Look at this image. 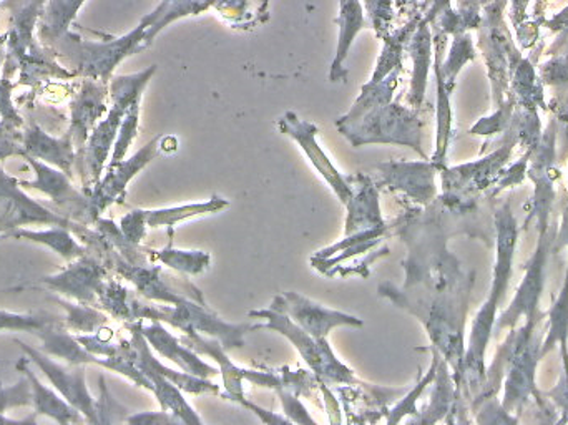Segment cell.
<instances>
[{"label":"cell","mask_w":568,"mask_h":425,"mask_svg":"<svg viewBox=\"0 0 568 425\" xmlns=\"http://www.w3.org/2000/svg\"><path fill=\"white\" fill-rule=\"evenodd\" d=\"M146 45V23L140 22L132 32L119 39H82L79 33L69 30L62 39L49 45V49L73 75L110 82L115 67Z\"/></svg>","instance_id":"6da1fadb"},{"label":"cell","mask_w":568,"mask_h":425,"mask_svg":"<svg viewBox=\"0 0 568 425\" xmlns=\"http://www.w3.org/2000/svg\"><path fill=\"white\" fill-rule=\"evenodd\" d=\"M156 67L143 70L133 75L113 77L109 82L110 99H112V109H110L106 119L100 120L95 129L90 133L89 140L82 150H79V156L82 159V180L85 183L83 192L89 193L90 186H95L102 176L103 166H105L106 156L110 150L115 145L116 135H119L120 125L125 119L126 112L133 103L142 99L143 89L149 80L155 73ZM77 156V159H79Z\"/></svg>","instance_id":"7a4b0ae2"},{"label":"cell","mask_w":568,"mask_h":425,"mask_svg":"<svg viewBox=\"0 0 568 425\" xmlns=\"http://www.w3.org/2000/svg\"><path fill=\"white\" fill-rule=\"evenodd\" d=\"M354 145L371 142L400 143L419 150V125L410 110L393 103L376 107L356 122L337 123Z\"/></svg>","instance_id":"3957f363"},{"label":"cell","mask_w":568,"mask_h":425,"mask_svg":"<svg viewBox=\"0 0 568 425\" xmlns=\"http://www.w3.org/2000/svg\"><path fill=\"white\" fill-rule=\"evenodd\" d=\"M17 344L22 347L27 354V360L36 364L43 376L50 381L53 389L62 394L63 399L75 407L80 414L87 417L89 423H99V413H97V403L93 401L92 394L87 389L85 371L80 364H69V367L57 364L49 354L42 353L40 350H33L29 344L17 340Z\"/></svg>","instance_id":"277c9868"},{"label":"cell","mask_w":568,"mask_h":425,"mask_svg":"<svg viewBox=\"0 0 568 425\" xmlns=\"http://www.w3.org/2000/svg\"><path fill=\"white\" fill-rule=\"evenodd\" d=\"M23 160L32 166L36 179L32 182H19L22 189H33L49 196L57 206L67 213L75 214L77 220L93 223L92 206L89 193L79 192L72 183V176L67 175L49 163L40 162L32 156L23 155Z\"/></svg>","instance_id":"5b68a950"},{"label":"cell","mask_w":568,"mask_h":425,"mask_svg":"<svg viewBox=\"0 0 568 425\" xmlns=\"http://www.w3.org/2000/svg\"><path fill=\"white\" fill-rule=\"evenodd\" d=\"M105 276V266L83 254L70 261L62 273L37 281V286H45L63 296L73 297L79 303L90 304L99 294Z\"/></svg>","instance_id":"8992f818"},{"label":"cell","mask_w":568,"mask_h":425,"mask_svg":"<svg viewBox=\"0 0 568 425\" xmlns=\"http://www.w3.org/2000/svg\"><path fill=\"white\" fill-rule=\"evenodd\" d=\"M50 0H3L0 10L9 17L7 53L3 67H10L36 43L37 26Z\"/></svg>","instance_id":"52a82bcc"},{"label":"cell","mask_w":568,"mask_h":425,"mask_svg":"<svg viewBox=\"0 0 568 425\" xmlns=\"http://www.w3.org/2000/svg\"><path fill=\"white\" fill-rule=\"evenodd\" d=\"M109 95V82L93 79H82L80 82L79 92L70 102V125L67 130L77 149H83L92 130L105 115Z\"/></svg>","instance_id":"ba28073f"},{"label":"cell","mask_w":568,"mask_h":425,"mask_svg":"<svg viewBox=\"0 0 568 425\" xmlns=\"http://www.w3.org/2000/svg\"><path fill=\"white\" fill-rule=\"evenodd\" d=\"M273 311L291 314L300 324L301 330L306 331L314 340H324L333 327L336 326H363L356 317L347 314L336 313V311L326 310L320 304L311 303L304 297L294 293H286L282 297H276L272 306Z\"/></svg>","instance_id":"9c48e42d"},{"label":"cell","mask_w":568,"mask_h":425,"mask_svg":"<svg viewBox=\"0 0 568 425\" xmlns=\"http://www.w3.org/2000/svg\"><path fill=\"white\" fill-rule=\"evenodd\" d=\"M160 140H162V136L153 140L152 143H149L145 149L140 150L135 156L126 160V162L122 160V162L116 163V165L109 166V173H106L105 179L97 183L89 192L93 220H99L100 213L109 209L113 202H116V200L123 195L126 183L156 155Z\"/></svg>","instance_id":"30bf717a"},{"label":"cell","mask_w":568,"mask_h":425,"mask_svg":"<svg viewBox=\"0 0 568 425\" xmlns=\"http://www.w3.org/2000/svg\"><path fill=\"white\" fill-rule=\"evenodd\" d=\"M282 130L300 143L301 149L310 156L311 163L316 166L317 172L326 179L331 189L339 196L341 202L347 205L353 200V190H351V185H347L346 180L337 173V170L331 165L329 160H327L323 150L317 145L316 127L311 125V123L301 122L294 113H287L282 119Z\"/></svg>","instance_id":"8fae6325"},{"label":"cell","mask_w":568,"mask_h":425,"mask_svg":"<svg viewBox=\"0 0 568 425\" xmlns=\"http://www.w3.org/2000/svg\"><path fill=\"white\" fill-rule=\"evenodd\" d=\"M22 145L23 155L49 163L72 176V165L77 162L79 152H77L75 143L69 132L67 135L53 136L36 122H30L23 129Z\"/></svg>","instance_id":"7c38bea8"},{"label":"cell","mask_w":568,"mask_h":425,"mask_svg":"<svg viewBox=\"0 0 568 425\" xmlns=\"http://www.w3.org/2000/svg\"><path fill=\"white\" fill-rule=\"evenodd\" d=\"M17 371L23 374L29 381L30 389H32V404L36 414L52 417L59 424L80 423V413L75 407L70 406L62 394L47 387L39 377L30 370L26 360H20L17 364Z\"/></svg>","instance_id":"4fadbf2b"},{"label":"cell","mask_w":568,"mask_h":425,"mask_svg":"<svg viewBox=\"0 0 568 425\" xmlns=\"http://www.w3.org/2000/svg\"><path fill=\"white\" fill-rule=\"evenodd\" d=\"M337 23H339V42H337L336 57L331 65V82H337L346 75V72H343L344 60L347 59L353 40L366 26L364 7L361 6L359 0H339Z\"/></svg>","instance_id":"5bb4252c"},{"label":"cell","mask_w":568,"mask_h":425,"mask_svg":"<svg viewBox=\"0 0 568 425\" xmlns=\"http://www.w3.org/2000/svg\"><path fill=\"white\" fill-rule=\"evenodd\" d=\"M2 236L19 237V240L42 244V246H47L60 256L65 257L67 261H73L87 254V247L75 240L72 230L67 226H59V224H49L47 230H23V227H20V230L3 233Z\"/></svg>","instance_id":"9a60e30c"},{"label":"cell","mask_w":568,"mask_h":425,"mask_svg":"<svg viewBox=\"0 0 568 425\" xmlns=\"http://www.w3.org/2000/svg\"><path fill=\"white\" fill-rule=\"evenodd\" d=\"M85 2L87 0H50L37 26L40 43L49 47L62 39L75 23L77 13Z\"/></svg>","instance_id":"2e32d148"},{"label":"cell","mask_w":568,"mask_h":425,"mask_svg":"<svg viewBox=\"0 0 568 425\" xmlns=\"http://www.w3.org/2000/svg\"><path fill=\"white\" fill-rule=\"evenodd\" d=\"M387 183L413 195L419 202H426L433 195V170L424 163H389L381 165Z\"/></svg>","instance_id":"e0dca14e"},{"label":"cell","mask_w":568,"mask_h":425,"mask_svg":"<svg viewBox=\"0 0 568 425\" xmlns=\"http://www.w3.org/2000/svg\"><path fill=\"white\" fill-rule=\"evenodd\" d=\"M140 331H142L145 340H149V343H152L153 347L159 350L163 356L175 361V363H179L183 370L189 371L193 376L210 377L213 376V374L219 373V371L212 370V367L206 366V364L200 363L195 356H192V354L186 353L185 350L179 347L175 337L170 336V334L166 333L159 323L152 324V326L149 327H143L142 324H140Z\"/></svg>","instance_id":"ac0fdd59"},{"label":"cell","mask_w":568,"mask_h":425,"mask_svg":"<svg viewBox=\"0 0 568 425\" xmlns=\"http://www.w3.org/2000/svg\"><path fill=\"white\" fill-rule=\"evenodd\" d=\"M212 3H216V0H163L152 13L142 20L146 23V40L152 43L156 33L165 29L173 20L180 19V17L199 16Z\"/></svg>","instance_id":"d6986e66"},{"label":"cell","mask_w":568,"mask_h":425,"mask_svg":"<svg viewBox=\"0 0 568 425\" xmlns=\"http://www.w3.org/2000/svg\"><path fill=\"white\" fill-rule=\"evenodd\" d=\"M57 303L65 310L63 316V327L70 333L90 334L95 333L99 327L105 326V314L97 311L95 307L89 306L85 303H70L67 300L55 297Z\"/></svg>","instance_id":"ffe728a7"},{"label":"cell","mask_w":568,"mask_h":425,"mask_svg":"<svg viewBox=\"0 0 568 425\" xmlns=\"http://www.w3.org/2000/svg\"><path fill=\"white\" fill-rule=\"evenodd\" d=\"M229 203L220 199H213L206 205L183 206V209L160 210V212H142L146 226H162V224H175L183 217L195 216V214L213 213L216 210L225 209Z\"/></svg>","instance_id":"44dd1931"},{"label":"cell","mask_w":568,"mask_h":425,"mask_svg":"<svg viewBox=\"0 0 568 425\" xmlns=\"http://www.w3.org/2000/svg\"><path fill=\"white\" fill-rule=\"evenodd\" d=\"M59 323H63V317H53L49 314H17L0 310V331H26L37 334Z\"/></svg>","instance_id":"7402d4cb"},{"label":"cell","mask_w":568,"mask_h":425,"mask_svg":"<svg viewBox=\"0 0 568 425\" xmlns=\"http://www.w3.org/2000/svg\"><path fill=\"white\" fill-rule=\"evenodd\" d=\"M139 115L140 100L130 107L122 125H120L119 135H116L115 145H113L112 162H110L109 166L122 162L126 150H129V146L132 145L133 140H135L136 130H139Z\"/></svg>","instance_id":"603a6c76"},{"label":"cell","mask_w":568,"mask_h":425,"mask_svg":"<svg viewBox=\"0 0 568 425\" xmlns=\"http://www.w3.org/2000/svg\"><path fill=\"white\" fill-rule=\"evenodd\" d=\"M159 260L169 266L175 267L180 271H189V273H200L203 267L209 264V254L200 253H186V251H159Z\"/></svg>","instance_id":"cb8c5ba5"},{"label":"cell","mask_w":568,"mask_h":425,"mask_svg":"<svg viewBox=\"0 0 568 425\" xmlns=\"http://www.w3.org/2000/svg\"><path fill=\"white\" fill-rule=\"evenodd\" d=\"M366 12L376 32L381 37H386V33L389 32L390 20H393L390 0H366Z\"/></svg>","instance_id":"d4e9b609"},{"label":"cell","mask_w":568,"mask_h":425,"mask_svg":"<svg viewBox=\"0 0 568 425\" xmlns=\"http://www.w3.org/2000/svg\"><path fill=\"white\" fill-rule=\"evenodd\" d=\"M12 90L13 83L9 77H0V122L12 123L16 127H23L26 122H23L22 117L17 112L16 107H13L12 102Z\"/></svg>","instance_id":"484cf974"},{"label":"cell","mask_w":568,"mask_h":425,"mask_svg":"<svg viewBox=\"0 0 568 425\" xmlns=\"http://www.w3.org/2000/svg\"><path fill=\"white\" fill-rule=\"evenodd\" d=\"M7 53V33L0 36V70H2L3 62H6Z\"/></svg>","instance_id":"4316f807"}]
</instances>
